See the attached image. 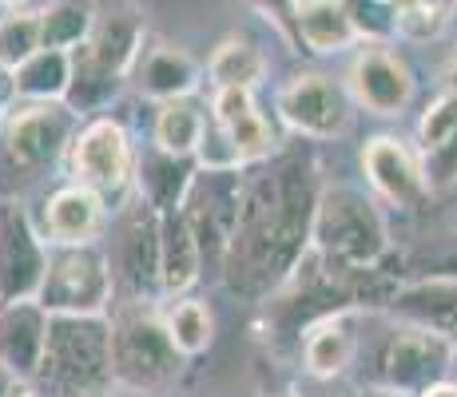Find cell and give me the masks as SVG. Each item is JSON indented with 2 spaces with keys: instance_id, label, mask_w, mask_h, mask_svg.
Here are the masks:
<instances>
[{
  "instance_id": "cell-1",
  "label": "cell",
  "mask_w": 457,
  "mask_h": 397,
  "mask_svg": "<svg viewBox=\"0 0 457 397\" xmlns=\"http://www.w3.org/2000/svg\"><path fill=\"white\" fill-rule=\"evenodd\" d=\"M319 195L311 187V167L303 155H287L275 167L243 183L239 227L227 246V282L243 294L275 286L291 278L306 254V238L314 227Z\"/></svg>"
},
{
  "instance_id": "cell-2",
  "label": "cell",
  "mask_w": 457,
  "mask_h": 397,
  "mask_svg": "<svg viewBox=\"0 0 457 397\" xmlns=\"http://www.w3.org/2000/svg\"><path fill=\"white\" fill-rule=\"evenodd\" d=\"M37 374L64 397H100L116 385L112 322L104 314H52Z\"/></svg>"
},
{
  "instance_id": "cell-3",
  "label": "cell",
  "mask_w": 457,
  "mask_h": 397,
  "mask_svg": "<svg viewBox=\"0 0 457 397\" xmlns=\"http://www.w3.org/2000/svg\"><path fill=\"white\" fill-rule=\"evenodd\" d=\"M311 246L338 270H370L386 254V223L354 187H327L314 207Z\"/></svg>"
},
{
  "instance_id": "cell-4",
  "label": "cell",
  "mask_w": 457,
  "mask_h": 397,
  "mask_svg": "<svg viewBox=\"0 0 457 397\" xmlns=\"http://www.w3.org/2000/svg\"><path fill=\"white\" fill-rule=\"evenodd\" d=\"M72 108L60 103H24L8 112L0 128V191H21L37 183L72 139Z\"/></svg>"
},
{
  "instance_id": "cell-5",
  "label": "cell",
  "mask_w": 457,
  "mask_h": 397,
  "mask_svg": "<svg viewBox=\"0 0 457 397\" xmlns=\"http://www.w3.org/2000/svg\"><path fill=\"white\" fill-rule=\"evenodd\" d=\"M183 354L175 350L163 318L144 310V302H131L112 322V374L124 390H155L179 374Z\"/></svg>"
},
{
  "instance_id": "cell-6",
  "label": "cell",
  "mask_w": 457,
  "mask_h": 397,
  "mask_svg": "<svg viewBox=\"0 0 457 397\" xmlns=\"http://www.w3.org/2000/svg\"><path fill=\"white\" fill-rule=\"evenodd\" d=\"M116 290L108 254L84 246H52L37 302L48 314H104Z\"/></svg>"
},
{
  "instance_id": "cell-7",
  "label": "cell",
  "mask_w": 457,
  "mask_h": 397,
  "mask_svg": "<svg viewBox=\"0 0 457 397\" xmlns=\"http://www.w3.org/2000/svg\"><path fill=\"white\" fill-rule=\"evenodd\" d=\"M239 207H243V179L235 167H204L195 171L187 195H183V219H187L191 235H195L199 251L227 259V246L239 227Z\"/></svg>"
},
{
  "instance_id": "cell-8",
  "label": "cell",
  "mask_w": 457,
  "mask_h": 397,
  "mask_svg": "<svg viewBox=\"0 0 457 397\" xmlns=\"http://www.w3.org/2000/svg\"><path fill=\"white\" fill-rule=\"evenodd\" d=\"M72 175L100 199H120L136 179V152L124 123L100 116L84 123L72 139Z\"/></svg>"
},
{
  "instance_id": "cell-9",
  "label": "cell",
  "mask_w": 457,
  "mask_h": 397,
  "mask_svg": "<svg viewBox=\"0 0 457 397\" xmlns=\"http://www.w3.org/2000/svg\"><path fill=\"white\" fill-rule=\"evenodd\" d=\"M453 361V342L442 338L437 330L418 322H406L386 338L382 358H378V374L382 382L390 385L394 393L398 390H429V385L442 382V374H450Z\"/></svg>"
},
{
  "instance_id": "cell-10",
  "label": "cell",
  "mask_w": 457,
  "mask_h": 397,
  "mask_svg": "<svg viewBox=\"0 0 457 397\" xmlns=\"http://www.w3.org/2000/svg\"><path fill=\"white\" fill-rule=\"evenodd\" d=\"M278 116H283L298 136L334 139L350 123V100L330 76L322 72H298L278 87Z\"/></svg>"
},
{
  "instance_id": "cell-11",
  "label": "cell",
  "mask_w": 457,
  "mask_h": 397,
  "mask_svg": "<svg viewBox=\"0 0 457 397\" xmlns=\"http://www.w3.org/2000/svg\"><path fill=\"white\" fill-rule=\"evenodd\" d=\"M346 87L354 103L374 116H402L414 100V72L386 44H366L346 68Z\"/></svg>"
},
{
  "instance_id": "cell-12",
  "label": "cell",
  "mask_w": 457,
  "mask_h": 397,
  "mask_svg": "<svg viewBox=\"0 0 457 397\" xmlns=\"http://www.w3.org/2000/svg\"><path fill=\"white\" fill-rule=\"evenodd\" d=\"M112 282L128 290V294H152L160 282V211L155 207H136L120 219L116 243L108 254Z\"/></svg>"
},
{
  "instance_id": "cell-13",
  "label": "cell",
  "mask_w": 457,
  "mask_h": 397,
  "mask_svg": "<svg viewBox=\"0 0 457 397\" xmlns=\"http://www.w3.org/2000/svg\"><path fill=\"white\" fill-rule=\"evenodd\" d=\"M44 267H48V251L40 246L24 211L0 207V306L40 294Z\"/></svg>"
},
{
  "instance_id": "cell-14",
  "label": "cell",
  "mask_w": 457,
  "mask_h": 397,
  "mask_svg": "<svg viewBox=\"0 0 457 397\" xmlns=\"http://www.w3.org/2000/svg\"><path fill=\"white\" fill-rule=\"evenodd\" d=\"M211 112H215V128L227 139V147H231L239 167L262 163V159L275 152V131H270L267 116L254 103V87H215Z\"/></svg>"
},
{
  "instance_id": "cell-15",
  "label": "cell",
  "mask_w": 457,
  "mask_h": 397,
  "mask_svg": "<svg viewBox=\"0 0 457 397\" xmlns=\"http://www.w3.org/2000/svg\"><path fill=\"white\" fill-rule=\"evenodd\" d=\"M362 171H366V179L390 203H398V207H418L429 191L426 175H421V163L406 152V144L394 136H378L366 144Z\"/></svg>"
},
{
  "instance_id": "cell-16",
  "label": "cell",
  "mask_w": 457,
  "mask_h": 397,
  "mask_svg": "<svg viewBox=\"0 0 457 397\" xmlns=\"http://www.w3.org/2000/svg\"><path fill=\"white\" fill-rule=\"evenodd\" d=\"M131 79L144 95L152 100H179V95H191L199 84V64L187 56L183 48L167 40H144L136 64H131Z\"/></svg>"
},
{
  "instance_id": "cell-17",
  "label": "cell",
  "mask_w": 457,
  "mask_h": 397,
  "mask_svg": "<svg viewBox=\"0 0 457 397\" xmlns=\"http://www.w3.org/2000/svg\"><path fill=\"white\" fill-rule=\"evenodd\" d=\"M48 310L32 298L0 306V361L16 374H37L44 358V338H48Z\"/></svg>"
},
{
  "instance_id": "cell-18",
  "label": "cell",
  "mask_w": 457,
  "mask_h": 397,
  "mask_svg": "<svg viewBox=\"0 0 457 397\" xmlns=\"http://www.w3.org/2000/svg\"><path fill=\"white\" fill-rule=\"evenodd\" d=\"M100 227H104V199L84 183L60 187L48 199L44 235L52 238V246H84L100 235Z\"/></svg>"
},
{
  "instance_id": "cell-19",
  "label": "cell",
  "mask_w": 457,
  "mask_h": 397,
  "mask_svg": "<svg viewBox=\"0 0 457 397\" xmlns=\"http://www.w3.org/2000/svg\"><path fill=\"white\" fill-rule=\"evenodd\" d=\"M358 314L354 310H330L306 330L303 361L314 377H338L358 354Z\"/></svg>"
},
{
  "instance_id": "cell-20",
  "label": "cell",
  "mask_w": 457,
  "mask_h": 397,
  "mask_svg": "<svg viewBox=\"0 0 457 397\" xmlns=\"http://www.w3.org/2000/svg\"><path fill=\"white\" fill-rule=\"evenodd\" d=\"M295 37L311 52H319V56H330V52L350 48L358 40V29L346 0H298Z\"/></svg>"
},
{
  "instance_id": "cell-21",
  "label": "cell",
  "mask_w": 457,
  "mask_h": 397,
  "mask_svg": "<svg viewBox=\"0 0 457 397\" xmlns=\"http://www.w3.org/2000/svg\"><path fill=\"white\" fill-rule=\"evenodd\" d=\"M204 270V251L191 235L183 211H163L160 215V282L167 294H183Z\"/></svg>"
},
{
  "instance_id": "cell-22",
  "label": "cell",
  "mask_w": 457,
  "mask_h": 397,
  "mask_svg": "<svg viewBox=\"0 0 457 397\" xmlns=\"http://www.w3.org/2000/svg\"><path fill=\"white\" fill-rule=\"evenodd\" d=\"M394 310L418 326H429L457 346V278H429L394 294Z\"/></svg>"
},
{
  "instance_id": "cell-23",
  "label": "cell",
  "mask_w": 457,
  "mask_h": 397,
  "mask_svg": "<svg viewBox=\"0 0 457 397\" xmlns=\"http://www.w3.org/2000/svg\"><path fill=\"white\" fill-rule=\"evenodd\" d=\"M144 24L136 21V12H112L104 21L92 24V37H87V52L100 60L108 72L131 76L139 48H144Z\"/></svg>"
},
{
  "instance_id": "cell-24",
  "label": "cell",
  "mask_w": 457,
  "mask_h": 397,
  "mask_svg": "<svg viewBox=\"0 0 457 397\" xmlns=\"http://www.w3.org/2000/svg\"><path fill=\"white\" fill-rule=\"evenodd\" d=\"M68 84H72V52H64V48H40L37 56H29L12 72L16 95H24L32 103L64 100Z\"/></svg>"
},
{
  "instance_id": "cell-25",
  "label": "cell",
  "mask_w": 457,
  "mask_h": 397,
  "mask_svg": "<svg viewBox=\"0 0 457 397\" xmlns=\"http://www.w3.org/2000/svg\"><path fill=\"white\" fill-rule=\"evenodd\" d=\"M204 136H207L204 108H199L191 95L160 103V112H155V147H160V152L187 159V155L199 152Z\"/></svg>"
},
{
  "instance_id": "cell-26",
  "label": "cell",
  "mask_w": 457,
  "mask_h": 397,
  "mask_svg": "<svg viewBox=\"0 0 457 397\" xmlns=\"http://www.w3.org/2000/svg\"><path fill=\"white\" fill-rule=\"evenodd\" d=\"M191 179H195V171H191L187 159L167 155L160 147H155V155H147L144 163H139V191H144V203L155 207L160 215L183 207V195H187Z\"/></svg>"
},
{
  "instance_id": "cell-27",
  "label": "cell",
  "mask_w": 457,
  "mask_h": 397,
  "mask_svg": "<svg viewBox=\"0 0 457 397\" xmlns=\"http://www.w3.org/2000/svg\"><path fill=\"white\" fill-rule=\"evenodd\" d=\"M207 76L215 87H254L267 76V56L262 48L247 37H231L215 48L207 64Z\"/></svg>"
},
{
  "instance_id": "cell-28",
  "label": "cell",
  "mask_w": 457,
  "mask_h": 397,
  "mask_svg": "<svg viewBox=\"0 0 457 397\" xmlns=\"http://www.w3.org/2000/svg\"><path fill=\"white\" fill-rule=\"evenodd\" d=\"M120 79L116 72L100 64V60L87 52V40L80 44V52H72V84H68V108L72 112H96L120 92Z\"/></svg>"
},
{
  "instance_id": "cell-29",
  "label": "cell",
  "mask_w": 457,
  "mask_h": 397,
  "mask_svg": "<svg viewBox=\"0 0 457 397\" xmlns=\"http://www.w3.org/2000/svg\"><path fill=\"white\" fill-rule=\"evenodd\" d=\"M163 326H167V334H171L175 350H179L183 358L204 354V350L211 346V338H215V318H211L207 302H199V298H183V302H175L171 310L163 314Z\"/></svg>"
},
{
  "instance_id": "cell-30",
  "label": "cell",
  "mask_w": 457,
  "mask_h": 397,
  "mask_svg": "<svg viewBox=\"0 0 457 397\" xmlns=\"http://www.w3.org/2000/svg\"><path fill=\"white\" fill-rule=\"evenodd\" d=\"M92 12L76 0H56L40 12V37H44V48H64L72 52L76 44H84L92 37Z\"/></svg>"
},
{
  "instance_id": "cell-31",
  "label": "cell",
  "mask_w": 457,
  "mask_h": 397,
  "mask_svg": "<svg viewBox=\"0 0 457 397\" xmlns=\"http://www.w3.org/2000/svg\"><path fill=\"white\" fill-rule=\"evenodd\" d=\"M44 48L40 37V12L29 8H12V12L0 16V68H21L29 56H37Z\"/></svg>"
},
{
  "instance_id": "cell-32",
  "label": "cell",
  "mask_w": 457,
  "mask_h": 397,
  "mask_svg": "<svg viewBox=\"0 0 457 397\" xmlns=\"http://www.w3.org/2000/svg\"><path fill=\"white\" fill-rule=\"evenodd\" d=\"M445 24H450V4H445V0H406V4L394 12V32L414 44L434 40Z\"/></svg>"
},
{
  "instance_id": "cell-33",
  "label": "cell",
  "mask_w": 457,
  "mask_h": 397,
  "mask_svg": "<svg viewBox=\"0 0 457 397\" xmlns=\"http://www.w3.org/2000/svg\"><path fill=\"white\" fill-rule=\"evenodd\" d=\"M457 136V92H442L418 120V144L421 152H434L437 144H445Z\"/></svg>"
},
{
  "instance_id": "cell-34",
  "label": "cell",
  "mask_w": 457,
  "mask_h": 397,
  "mask_svg": "<svg viewBox=\"0 0 457 397\" xmlns=\"http://www.w3.org/2000/svg\"><path fill=\"white\" fill-rule=\"evenodd\" d=\"M421 175L429 191H445L457 183V136L437 144L434 152H421Z\"/></svg>"
},
{
  "instance_id": "cell-35",
  "label": "cell",
  "mask_w": 457,
  "mask_h": 397,
  "mask_svg": "<svg viewBox=\"0 0 457 397\" xmlns=\"http://www.w3.org/2000/svg\"><path fill=\"white\" fill-rule=\"evenodd\" d=\"M254 8H259L267 21H275L287 37H295V8H298V0H254Z\"/></svg>"
},
{
  "instance_id": "cell-36",
  "label": "cell",
  "mask_w": 457,
  "mask_h": 397,
  "mask_svg": "<svg viewBox=\"0 0 457 397\" xmlns=\"http://www.w3.org/2000/svg\"><path fill=\"white\" fill-rule=\"evenodd\" d=\"M0 397H32L24 374H16V369L4 366V361H0Z\"/></svg>"
},
{
  "instance_id": "cell-37",
  "label": "cell",
  "mask_w": 457,
  "mask_h": 397,
  "mask_svg": "<svg viewBox=\"0 0 457 397\" xmlns=\"http://www.w3.org/2000/svg\"><path fill=\"white\" fill-rule=\"evenodd\" d=\"M421 397H457V382H437L429 390H421Z\"/></svg>"
},
{
  "instance_id": "cell-38",
  "label": "cell",
  "mask_w": 457,
  "mask_h": 397,
  "mask_svg": "<svg viewBox=\"0 0 457 397\" xmlns=\"http://www.w3.org/2000/svg\"><path fill=\"white\" fill-rule=\"evenodd\" d=\"M374 4H378V8H390V12H398V8L406 4V0H374Z\"/></svg>"
},
{
  "instance_id": "cell-39",
  "label": "cell",
  "mask_w": 457,
  "mask_h": 397,
  "mask_svg": "<svg viewBox=\"0 0 457 397\" xmlns=\"http://www.w3.org/2000/svg\"><path fill=\"white\" fill-rule=\"evenodd\" d=\"M445 84H450V87H445V92H457V60H453V68H450V76H445Z\"/></svg>"
},
{
  "instance_id": "cell-40",
  "label": "cell",
  "mask_w": 457,
  "mask_h": 397,
  "mask_svg": "<svg viewBox=\"0 0 457 397\" xmlns=\"http://www.w3.org/2000/svg\"><path fill=\"white\" fill-rule=\"evenodd\" d=\"M450 369H453V374H457V346H453V361H450Z\"/></svg>"
},
{
  "instance_id": "cell-41",
  "label": "cell",
  "mask_w": 457,
  "mask_h": 397,
  "mask_svg": "<svg viewBox=\"0 0 457 397\" xmlns=\"http://www.w3.org/2000/svg\"><path fill=\"white\" fill-rule=\"evenodd\" d=\"M4 4H21V0H0V8H4Z\"/></svg>"
},
{
  "instance_id": "cell-42",
  "label": "cell",
  "mask_w": 457,
  "mask_h": 397,
  "mask_svg": "<svg viewBox=\"0 0 457 397\" xmlns=\"http://www.w3.org/2000/svg\"><path fill=\"white\" fill-rule=\"evenodd\" d=\"M382 397H394V390H390V393H382Z\"/></svg>"
},
{
  "instance_id": "cell-43",
  "label": "cell",
  "mask_w": 457,
  "mask_h": 397,
  "mask_svg": "<svg viewBox=\"0 0 457 397\" xmlns=\"http://www.w3.org/2000/svg\"><path fill=\"white\" fill-rule=\"evenodd\" d=\"M0 16H4V12H0Z\"/></svg>"
}]
</instances>
